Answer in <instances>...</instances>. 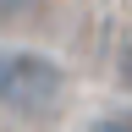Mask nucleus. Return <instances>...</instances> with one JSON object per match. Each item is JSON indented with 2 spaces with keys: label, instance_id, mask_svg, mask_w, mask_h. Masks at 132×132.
<instances>
[{
  "label": "nucleus",
  "instance_id": "1",
  "mask_svg": "<svg viewBox=\"0 0 132 132\" xmlns=\"http://www.w3.org/2000/svg\"><path fill=\"white\" fill-rule=\"evenodd\" d=\"M66 88L61 66L39 55V50H6V77H0V105L22 110V116H39V110H55V99Z\"/></svg>",
  "mask_w": 132,
  "mask_h": 132
},
{
  "label": "nucleus",
  "instance_id": "2",
  "mask_svg": "<svg viewBox=\"0 0 132 132\" xmlns=\"http://www.w3.org/2000/svg\"><path fill=\"white\" fill-rule=\"evenodd\" d=\"M94 132H132V110H110V116H99Z\"/></svg>",
  "mask_w": 132,
  "mask_h": 132
},
{
  "label": "nucleus",
  "instance_id": "3",
  "mask_svg": "<svg viewBox=\"0 0 132 132\" xmlns=\"http://www.w3.org/2000/svg\"><path fill=\"white\" fill-rule=\"evenodd\" d=\"M121 82H127V88H132V44L121 50Z\"/></svg>",
  "mask_w": 132,
  "mask_h": 132
},
{
  "label": "nucleus",
  "instance_id": "4",
  "mask_svg": "<svg viewBox=\"0 0 132 132\" xmlns=\"http://www.w3.org/2000/svg\"><path fill=\"white\" fill-rule=\"evenodd\" d=\"M0 77H6V50H0Z\"/></svg>",
  "mask_w": 132,
  "mask_h": 132
}]
</instances>
